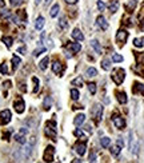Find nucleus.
<instances>
[{"instance_id": "1", "label": "nucleus", "mask_w": 144, "mask_h": 163, "mask_svg": "<svg viewBox=\"0 0 144 163\" xmlns=\"http://www.w3.org/2000/svg\"><path fill=\"white\" fill-rule=\"evenodd\" d=\"M128 147H130L131 153L134 155L139 154V142H138V139L135 138L132 131H130V134H128Z\"/></svg>"}, {"instance_id": "2", "label": "nucleus", "mask_w": 144, "mask_h": 163, "mask_svg": "<svg viewBox=\"0 0 144 163\" xmlns=\"http://www.w3.org/2000/svg\"><path fill=\"white\" fill-rule=\"evenodd\" d=\"M111 78H112V80L115 82V83L117 84V86H120V84L124 82V78H125V71H124L123 68H116L115 71L112 72V75H111Z\"/></svg>"}, {"instance_id": "3", "label": "nucleus", "mask_w": 144, "mask_h": 163, "mask_svg": "<svg viewBox=\"0 0 144 163\" xmlns=\"http://www.w3.org/2000/svg\"><path fill=\"white\" fill-rule=\"evenodd\" d=\"M27 135H28V130L25 128V127H23L19 132H17L16 135H15V139H16V142H17V143L24 144L25 142H27Z\"/></svg>"}, {"instance_id": "4", "label": "nucleus", "mask_w": 144, "mask_h": 163, "mask_svg": "<svg viewBox=\"0 0 144 163\" xmlns=\"http://www.w3.org/2000/svg\"><path fill=\"white\" fill-rule=\"evenodd\" d=\"M92 115H94L96 123L102 120V116H103V106L102 104H95L94 108H92Z\"/></svg>"}, {"instance_id": "5", "label": "nucleus", "mask_w": 144, "mask_h": 163, "mask_svg": "<svg viewBox=\"0 0 144 163\" xmlns=\"http://www.w3.org/2000/svg\"><path fill=\"white\" fill-rule=\"evenodd\" d=\"M54 157H55V149H54L52 146H48L47 149H46V151H44L43 161L44 162H52Z\"/></svg>"}, {"instance_id": "6", "label": "nucleus", "mask_w": 144, "mask_h": 163, "mask_svg": "<svg viewBox=\"0 0 144 163\" xmlns=\"http://www.w3.org/2000/svg\"><path fill=\"white\" fill-rule=\"evenodd\" d=\"M11 118H12V114H11L9 110H3L0 112V124H8L11 122Z\"/></svg>"}, {"instance_id": "7", "label": "nucleus", "mask_w": 144, "mask_h": 163, "mask_svg": "<svg viewBox=\"0 0 144 163\" xmlns=\"http://www.w3.org/2000/svg\"><path fill=\"white\" fill-rule=\"evenodd\" d=\"M128 32L125 31V29H119V31H117V34H116V42L117 43H120V46L121 44H124L125 43V40H127V38H128Z\"/></svg>"}, {"instance_id": "8", "label": "nucleus", "mask_w": 144, "mask_h": 163, "mask_svg": "<svg viewBox=\"0 0 144 163\" xmlns=\"http://www.w3.org/2000/svg\"><path fill=\"white\" fill-rule=\"evenodd\" d=\"M44 131H46V135L47 136H52V138H55L56 136V130H55V122H47V126L46 128H44Z\"/></svg>"}, {"instance_id": "9", "label": "nucleus", "mask_w": 144, "mask_h": 163, "mask_svg": "<svg viewBox=\"0 0 144 163\" xmlns=\"http://www.w3.org/2000/svg\"><path fill=\"white\" fill-rule=\"evenodd\" d=\"M13 107H15V111H16L17 114H23L24 112V108H25L24 100L21 98H17L16 100L13 102Z\"/></svg>"}, {"instance_id": "10", "label": "nucleus", "mask_w": 144, "mask_h": 163, "mask_svg": "<svg viewBox=\"0 0 144 163\" xmlns=\"http://www.w3.org/2000/svg\"><path fill=\"white\" fill-rule=\"evenodd\" d=\"M35 136H32L31 140H29V143L25 144V147H24V158H29V155H31L32 153V149H34V144H35Z\"/></svg>"}, {"instance_id": "11", "label": "nucleus", "mask_w": 144, "mask_h": 163, "mask_svg": "<svg viewBox=\"0 0 144 163\" xmlns=\"http://www.w3.org/2000/svg\"><path fill=\"white\" fill-rule=\"evenodd\" d=\"M112 122H113V124H115V127L119 128V130H123V128L125 127V120H124V118H121V116H119V115L113 116V118H112Z\"/></svg>"}, {"instance_id": "12", "label": "nucleus", "mask_w": 144, "mask_h": 163, "mask_svg": "<svg viewBox=\"0 0 144 163\" xmlns=\"http://www.w3.org/2000/svg\"><path fill=\"white\" fill-rule=\"evenodd\" d=\"M96 24L100 27L103 31H105V29H108V21L105 20V17L104 16H98V19H96Z\"/></svg>"}, {"instance_id": "13", "label": "nucleus", "mask_w": 144, "mask_h": 163, "mask_svg": "<svg viewBox=\"0 0 144 163\" xmlns=\"http://www.w3.org/2000/svg\"><path fill=\"white\" fill-rule=\"evenodd\" d=\"M73 150L76 151V154L84 155L86 154V150H87V146H86V143H76L75 146H73Z\"/></svg>"}, {"instance_id": "14", "label": "nucleus", "mask_w": 144, "mask_h": 163, "mask_svg": "<svg viewBox=\"0 0 144 163\" xmlns=\"http://www.w3.org/2000/svg\"><path fill=\"white\" fill-rule=\"evenodd\" d=\"M71 36H72V39H75V40H79V42H83V39H84V36L82 34V31H80L79 28H75L73 31L71 32Z\"/></svg>"}, {"instance_id": "15", "label": "nucleus", "mask_w": 144, "mask_h": 163, "mask_svg": "<svg viewBox=\"0 0 144 163\" xmlns=\"http://www.w3.org/2000/svg\"><path fill=\"white\" fill-rule=\"evenodd\" d=\"M116 98H117V102H119L120 104H125V103H127V100H128L127 94H125L124 91L117 92V94H116Z\"/></svg>"}, {"instance_id": "16", "label": "nucleus", "mask_w": 144, "mask_h": 163, "mask_svg": "<svg viewBox=\"0 0 144 163\" xmlns=\"http://www.w3.org/2000/svg\"><path fill=\"white\" fill-rule=\"evenodd\" d=\"M84 122H86V115H84V114H77V115L75 116V119H73V124L82 126Z\"/></svg>"}, {"instance_id": "17", "label": "nucleus", "mask_w": 144, "mask_h": 163, "mask_svg": "<svg viewBox=\"0 0 144 163\" xmlns=\"http://www.w3.org/2000/svg\"><path fill=\"white\" fill-rule=\"evenodd\" d=\"M91 47L94 48V50H95V52L98 54V55H100V54L103 52V51H102V46H100V43H99L96 39L91 40Z\"/></svg>"}, {"instance_id": "18", "label": "nucleus", "mask_w": 144, "mask_h": 163, "mask_svg": "<svg viewBox=\"0 0 144 163\" xmlns=\"http://www.w3.org/2000/svg\"><path fill=\"white\" fill-rule=\"evenodd\" d=\"M61 63H59V62H54L52 63V71L54 74H56V75H59V74H61Z\"/></svg>"}, {"instance_id": "19", "label": "nucleus", "mask_w": 144, "mask_h": 163, "mask_svg": "<svg viewBox=\"0 0 144 163\" xmlns=\"http://www.w3.org/2000/svg\"><path fill=\"white\" fill-rule=\"evenodd\" d=\"M68 48L71 50L72 54H76V52H79V51L82 50V46H80L79 43H71V44H68Z\"/></svg>"}, {"instance_id": "20", "label": "nucleus", "mask_w": 144, "mask_h": 163, "mask_svg": "<svg viewBox=\"0 0 144 163\" xmlns=\"http://www.w3.org/2000/svg\"><path fill=\"white\" fill-rule=\"evenodd\" d=\"M51 106H52V100H51L50 96H44V100H43V108L48 111L51 108Z\"/></svg>"}, {"instance_id": "21", "label": "nucleus", "mask_w": 144, "mask_h": 163, "mask_svg": "<svg viewBox=\"0 0 144 163\" xmlns=\"http://www.w3.org/2000/svg\"><path fill=\"white\" fill-rule=\"evenodd\" d=\"M108 8H109V11H111L112 13H115L116 11L119 9V2H117V0H112V2L109 3Z\"/></svg>"}, {"instance_id": "22", "label": "nucleus", "mask_w": 144, "mask_h": 163, "mask_svg": "<svg viewBox=\"0 0 144 163\" xmlns=\"http://www.w3.org/2000/svg\"><path fill=\"white\" fill-rule=\"evenodd\" d=\"M121 149H123V146H120L119 143H116V146H113L112 149H111V154H112L113 157H119Z\"/></svg>"}, {"instance_id": "23", "label": "nucleus", "mask_w": 144, "mask_h": 163, "mask_svg": "<svg viewBox=\"0 0 144 163\" xmlns=\"http://www.w3.org/2000/svg\"><path fill=\"white\" fill-rule=\"evenodd\" d=\"M43 27H44V17L39 16L38 19H36V21H35V28L40 31V29H43Z\"/></svg>"}, {"instance_id": "24", "label": "nucleus", "mask_w": 144, "mask_h": 163, "mask_svg": "<svg viewBox=\"0 0 144 163\" xmlns=\"http://www.w3.org/2000/svg\"><path fill=\"white\" fill-rule=\"evenodd\" d=\"M20 63H21L20 58L16 56V55H13V56H12V68H13V71H16L17 67L20 66Z\"/></svg>"}, {"instance_id": "25", "label": "nucleus", "mask_w": 144, "mask_h": 163, "mask_svg": "<svg viewBox=\"0 0 144 163\" xmlns=\"http://www.w3.org/2000/svg\"><path fill=\"white\" fill-rule=\"evenodd\" d=\"M102 68L104 70V71H108V70H111V60L108 58H104L102 62Z\"/></svg>"}, {"instance_id": "26", "label": "nucleus", "mask_w": 144, "mask_h": 163, "mask_svg": "<svg viewBox=\"0 0 144 163\" xmlns=\"http://www.w3.org/2000/svg\"><path fill=\"white\" fill-rule=\"evenodd\" d=\"M96 75H98V70L94 68V67H90L86 71V76L87 78H95Z\"/></svg>"}, {"instance_id": "27", "label": "nucleus", "mask_w": 144, "mask_h": 163, "mask_svg": "<svg viewBox=\"0 0 144 163\" xmlns=\"http://www.w3.org/2000/svg\"><path fill=\"white\" fill-rule=\"evenodd\" d=\"M100 144H102V147L107 149V147H109V144H111V139L108 138V136H103V138L100 139Z\"/></svg>"}, {"instance_id": "28", "label": "nucleus", "mask_w": 144, "mask_h": 163, "mask_svg": "<svg viewBox=\"0 0 144 163\" xmlns=\"http://www.w3.org/2000/svg\"><path fill=\"white\" fill-rule=\"evenodd\" d=\"M72 84H73V86H77V87H83V84H84L83 78L79 76V78H76V79H73L72 80Z\"/></svg>"}, {"instance_id": "29", "label": "nucleus", "mask_w": 144, "mask_h": 163, "mask_svg": "<svg viewBox=\"0 0 144 163\" xmlns=\"http://www.w3.org/2000/svg\"><path fill=\"white\" fill-rule=\"evenodd\" d=\"M67 20H65V17H60L59 19V23H57V27L59 28H61V29H65L67 28Z\"/></svg>"}, {"instance_id": "30", "label": "nucleus", "mask_w": 144, "mask_h": 163, "mask_svg": "<svg viewBox=\"0 0 144 163\" xmlns=\"http://www.w3.org/2000/svg\"><path fill=\"white\" fill-rule=\"evenodd\" d=\"M144 39H140V38H135L134 39V46L135 47H138V48H142L144 46Z\"/></svg>"}, {"instance_id": "31", "label": "nucleus", "mask_w": 144, "mask_h": 163, "mask_svg": "<svg viewBox=\"0 0 144 163\" xmlns=\"http://www.w3.org/2000/svg\"><path fill=\"white\" fill-rule=\"evenodd\" d=\"M57 13H59V6L57 4H55L52 8H51L50 11V15H51V17H55V16H57Z\"/></svg>"}, {"instance_id": "32", "label": "nucleus", "mask_w": 144, "mask_h": 163, "mask_svg": "<svg viewBox=\"0 0 144 163\" xmlns=\"http://www.w3.org/2000/svg\"><path fill=\"white\" fill-rule=\"evenodd\" d=\"M3 42H4V44H6V46L7 47H11V46H12V42H13V39L12 38H9V36H3Z\"/></svg>"}, {"instance_id": "33", "label": "nucleus", "mask_w": 144, "mask_h": 163, "mask_svg": "<svg viewBox=\"0 0 144 163\" xmlns=\"http://www.w3.org/2000/svg\"><path fill=\"white\" fill-rule=\"evenodd\" d=\"M48 60H50V59H48L47 56L44 58V59H42V62L39 63V67H40V70H46V68H47V66H48Z\"/></svg>"}, {"instance_id": "34", "label": "nucleus", "mask_w": 144, "mask_h": 163, "mask_svg": "<svg viewBox=\"0 0 144 163\" xmlns=\"http://www.w3.org/2000/svg\"><path fill=\"white\" fill-rule=\"evenodd\" d=\"M71 98L73 99V100H77V99L80 98V94H79V91H77L76 88H72V90H71Z\"/></svg>"}, {"instance_id": "35", "label": "nucleus", "mask_w": 144, "mask_h": 163, "mask_svg": "<svg viewBox=\"0 0 144 163\" xmlns=\"http://www.w3.org/2000/svg\"><path fill=\"white\" fill-rule=\"evenodd\" d=\"M112 60L115 63H121V62H123V56L119 55V54H113L112 55Z\"/></svg>"}, {"instance_id": "36", "label": "nucleus", "mask_w": 144, "mask_h": 163, "mask_svg": "<svg viewBox=\"0 0 144 163\" xmlns=\"http://www.w3.org/2000/svg\"><path fill=\"white\" fill-rule=\"evenodd\" d=\"M0 72H2L3 75H8V67H7V64H6V63L0 64Z\"/></svg>"}, {"instance_id": "37", "label": "nucleus", "mask_w": 144, "mask_h": 163, "mask_svg": "<svg viewBox=\"0 0 144 163\" xmlns=\"http://www.w3.org/2000/svg\"><path fill=\"white\" fill-rule=\"evenodd\" d=\"M32 82H34V84H35V87H34V92L36 94V92L39 91V79H38V78H32Z\"/></svg>"}, {"instance_id": "38", "label": "nucleus", "mask_w": 144, "mask_h": 163, "mask_svg": "<svg viewBox=\"0 0 144 163\" xmlns=\"http://www.w3.org/2000/svg\"><path fill=\"white\" fill-rule=\"evenodd\" d=\"M73 135L77 136V138H84V132L82 131V130H79V128H76L75 131H73Z\"/></svg>"}, {"instance_id": "39", "label": "nucleus", "mask_w": 144, "mask_h": 163, "mask_svg": "<svg viewBox=\"0 0 144 163\" xmlns=\"http://www.w3.org/2000/svg\"><path fill=\"white\" fill-rule=\"evenodd\" d=\"M88 90H90V92L92 95L96 94V84L95 83H90V84H88Z\"/></svg>"}, {"instance_id": "40", "label": "nucleus", "mask_w": 144, "mask_h": 163, "mask_svg": "<svg viewBox=\"0 0 144 163\" xmlns=\"http://www.w3.org/2000/svg\"><path fill=\"white\" fill-rule=\"evenodd\" d=\"M136 4H138V2H136V0H131V3H128V4H127V8L130 9V11H132L136 7Z\"/></svg>"}, {"instance_id": "41", "label": "nucleus", "mask_w": 144, "mask_h": 163, "mask_svg": "<svg viewBox=\"0 0 144 163\" xmlns=\"http://www.w3.org/2000/svg\"><path fill=\"white\" fill-rule=\"evenodd\" d=\"M44 51H46V48H44V47L38 48V50H35V51H34V56H39V55L42 54V52H44Z\"/></svg>"}, {"instance_id": "42", "label": "nucleus", "mask_w": 144, "mask_h": 163, "mask_svg": "<svg viewBox=\"0 0 144 163\" xmlns=\"http://www.w3.org/2000/svg\"><path fill=\"white\" fill-rule=\"evenodd\" d=\"M21 3H23V0H11V6L12 7H19Z\"/></svg>"}, {"instance_id": "43", "label": "nucleus", "mask_w": 144, "mask_h": 163, "mask_svg": "<svg viewBox=\"0 0 144 163\" xmlns=\"http://www.w3.org/2000/svg\"><path fill=\"white\" fill-rule=\"evenodd\" d=\"M98 8H99V11H104V8H105V4L102 0H98Z\"/></svg>"}, {"instance_id": "44", "label": "nucleus", "mask_w": 144, "mask_h": 163, "mask_svg": "<svg viewBox=\"0 0 144 163\" xmlns=\"http://www.w3.org/2000/svg\"><path fill=\"white\" fill-rule=\"evenodd\" d=\"M95 158H96V154L95 153H91V155H90V162L91 163H95Z\"/></svg>"}, {"instance_id": "45", "label": "nucleus", "mask_w": 144, "mask_h": 163, "mask_svg": "<svg viewBox=\"0 0 144 163\" xmlns=\"http://www.w3.org/2000/svg\"><path fill=\"white\" fill-rule=\"evenodd\" d=\"M136 86L139 87V91L142 92V94H144V84H136Z\"/></svg>"}, {"instance_id": "46", "label": "nucleus", "mask_w": 144, "mask_h": 163, "mask_svg": "<svg viewBox=\"0 0 144 163\" xmlns=\"http://www.w3.org/2000/svg\"><path fill=\"white\" fill-rule=\"evenodd\" d=\"M17 52L24 54V52H25V47H20V48H17Z\"/></svg>"}, {"instance_id": "47", "label": "nucleus", "mask_w": 144, "mask_h": 163, "mask_svg": "<svg viewBox=\"0 0 144 163\" xmlns=\"http://www.w3.org/2000/svg\"><path fill=\"white\" fill-rule=\"evenodd\" d=\"M65 2H67L68 4H75V3H77V0H65Z\"/></svg>"}, {"instance_id": "48", "label": "nucleus", "mask_w": 144, "mask_h": 163, "mask_svg": "<svg viewBox=\"0 0 144 163\" xmlns=\"http://www.w3.org/2000/svg\"><path fill=\"white\" fill-rule=\"evenodd\" d=\"M71 163H83V161H80V159H72Z\"/></svg>"}, {"instance_id": "49", "label": "nucleus", "mask_w": 144, "mask_h": 163, "mask_svg": "<svg viewBox=\"0 0 144 163\" xmlns=\"http://www.w3.org/2000/svg\"><path fill=\"white\" fill-rule=\"evenodd\" d=\"M4 87H11V82H4Z\"/></svg>"}, {"instance_id": "50", "label": "nucleus", "mask_w": 144, "mask_h": 163, "mask_svg": "<svg viewBox=\"0 0 144 163\" xmlns=\"http://www.w3.org/2000/svg\"><path fill=\"white\" fill-rule=\"evenodd\" d=\"M6 6V3H4V0H0V8H3V7Z\"/></svg>"}, {"instance_id": "51", "label": "nucleus", "mask_w": 144, "mask_h": 163, "mask_svg": "<svg viewBox=\"0 0 144 163\" xmlns=\"http://www.w3.org/2000/svg\"><path fill=\"white\" fill-rule=\"evenodd\" d=\"M50 3H51V0H44V4H46V6H48Z\"/></svg>"}, {"instance_id": "52", "label": "nucleus", "mask_w": 144, "mask_h": 163, "mask_svg": "<svg viewBox=\"0 0 144 163\" xmlns=\"http://www.w3.org/2000/svg\"><path fill=\"white\" fill-rule=\"evenodd\" d=\"M86 128H87V131H88V132H91V131H92V130H91V127H90V126H87V127H86Z\"/></svg>"}, {"instance_id": "53", "label": "nucleus", "mask_w": 144, "mask_h": 163, "mask_svg": "<svg viewBox=\"0 0 144 163\" xmlns=\"http://www.w3.org/2000/svg\"><path fill=\"white\" fill-rule=\"evenodd\" d=\"M35 3H36V4H39V3H40V0H35Z\"/></svg>"}]
</instances>
